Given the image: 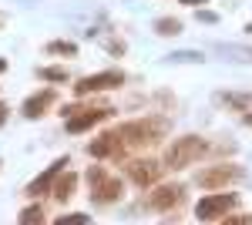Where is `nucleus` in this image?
Returning a JSON list of instances; mask_svg holds the SVG:
<instances>
[{
	"mask_svg": "<svg viewBox=\"0 0 252 225\" xmlns=\"http://www.w3.org/2000/svg\"><path fill=\"white\" fill-rule=\"evenodd\" d=\"M165 131H168V121H161V118H145V121L118 125V134H121L125 148H145V145H155Z\"/></svg>",
	"mask_w": 252,
	"mask_h": 225,
	"instance_id": "nucleus-1",
	"label": "nucleus"
},
{
	"mask_svg": "<svg viewBox=\"0 0 252 225\" xmlns=\"http://www.w3.org/2000/svg\"><path fill=\"white\" fill-rule=\"evenodd\" d=\"M205 151H209L205 138H198V134H185V138H178L175 145L165 148V165H168V168H189V165L198 161Z\"/></svg>",
	"mask_w": 252,
	"mask_h": 225,
	"instance_id": "nucleus-2",
	"label": "nucleus"
},
{
	"mask_svg": "<svg viewBox=\"0 0 252 225\" xmlns=\"http://www.w3.org/2000/svg\"><path fill=\"white\" fill-rule=\"evenodd\" d=\"M88 182H91V198H94V205H115L118 198H121V182L111 178L104 168H88Z\"/></svg>",
	"mask_w": 252,
	"mask_h": 225,
	"instance_id": "nucleus-3",
	"label": "nucleus"
},
{
	"mask_svg": "<svg viewBox=\"0 0 252 225\" xmlns=\"http://www.w3.org/2000/svg\"><path fill=\"white\" fill-rule=\"evenodd\" d=\"M235 205H239V195H209V198H202L195 205V219L215 222V219H225Z\"/></svg>",
	"mask_w": 252,
	"mask_h": 225,
	"instance_id": "nucleus-4",
	"label": "nucleus"
},
{
	"mask_svg": "<svg viewBox=\"0 0 252 225\" xmlns=\"http://www.w3.org/2000/svg\"><path fill=\"white\" fill-rule=\"evenodd\" d=\"M101 118H111V111H108L104 104H97V108H84V111L67 108V131L81 134V131H88V128H94Z\"/></svg>",
	"mask_w": 252,
	"mask_h": 225,
	"instance_id": "nucleus-5",
	"label": "nucleus"
},
{
	"mask_svg": "<svg viewBox=\"0 0 252 225\" xmlns=\"http://www.w3.org/2000/svg\"><path fill=\"white\" fill-rule=\"evenodd\" d=\"M125 81L121 71H104V74H91V77H81L78 84H74V91L84 97V94H97V91H111Z\"/></svg>",
	"mask_w": 252,
	"mask_h": 225,
	"instance_id": "nucleus-6",
	"label": "nucleus"
},
{
	"mask_svg": "<svg viewBox=\"0 0 252 225\" xmlns=\"http://www.w3.org/2000/svg\"><path fill=\"white\" fill-rule=\"evenodd\" d=\"M235 178H242V168H235V165H215V168L202 171L195 182L202 188H222V185H229V182H235Z\"/></svg>",
	"mask_w": 252,
	"mask_h": 225,
	"instance_id": "nucleus-7",
	"label": "nucleus"
},
{
	"mask_svg": "<svg viewBox=\"0 0 252 225\" xmlns=\"http://www.w3.org/2000/svg\"><path fill=\"white\" fill-rule=\"evenodd\" d=\"M88 151H91L94 158H108V155H121V151H125V141H121V134H118V128H111V131L97 134L94 141L88 145Z\"/></svg>",
	"mask_w": 252,
	"mask_h": 225,
	"instance_id": "nucleus-8",
	"label": "nucleus"
},
{
	"mask_svg": "<svg viewBox=\"0 0 252 225\" xmlns=\"http://www.w3.org/2000/svg\"><path fill=\"white\" fill-rule=\"evenodd\" d=\"M125 171H128V178L135 185H152V182H158V175H161V165L152 161V158H141V161H131Z\"/></svg>",
	"mask_w": 252,
	"mask_h": 225,
	"instance_id": "nucleus-9",
	"label": "nucleus"
},
{
	"mask_svg": "<svg viewBox=\"0 0 252 225\" xmlns=\"http://www.w3.org/2000/svg\"><path fill=\"white\" fill-rule=\"evenodd\" d=\"M182 195H185V188H182V185H165V188H158L155 195H152L148 205L158 208V212H168V208H175L178 202H182Z\"/></svg>",
	"mask_w": 252,
	"mask_h": 225,
	"instance_id": "nucleus-10",
	"label": "nucleus"
},
{
	"mask_svg": "<svg viewBox=\"0 0 252 225\" xmlns=\"http://www.w3.org/2000/svg\"><path fill=\"white\" fill-rule=\"evenodd\" d=\"M64 168H67V158H58V161H54L51 168L44 171V175H40L37 182H31V188H27V195H31V198H37V195H44L47 188L54 185V178H58V175H61Z\"/></svg>",
	"mask_w": 252,
	"mask_h": 225,
	"instance_id": "nucleus-11",
	"label": "nucleus"
},
{
	"mask_svg": "<svg viewBox=\"0 0 252 225\" xmlns=\"http://www.w3.org/2000/svg\"><path fill=\"white\" fill-rule=\"evenodd\" d=\"M51 104H54V91H37L34 97L24 101V118H40Z\"/></svg>",
	"mask_w": 252,
	"mask_h": 225,
	"instance_id": "nucleus-12",
	"label": "nucleus"
},
{
	"mask_svg": "<svg viewBox=\"0 0 252 225\" xmlns=\"http://www.w3.org/2000/svg\"><path fill=\"white\" fill-rule=\"evenodd\" d=\"M74 185H78V175H74V171H64V175H61V182L54 185V192H51V195H54L58 202H67V198L74 195Z\"/></svg>",
	"mask_w": 252,
	"mask_h": 225,
	"instance_id": "nucleus-13",
	"label": "nucleus"
},
{
	"mask_svg": "<svg viewBox=\"0 0 252 225\" xmlns=\"http://www.w3.org/2000/svg\"><path fill=\"white\" fill-rule=\"evenodd\" d=\"M155 31H158V34H178V31H182V24H178L175 17H168V20H155Z\"/></svg>",
	"mask_w": 252,
	"mask_h": 225,
	"instance_id": "nucleus-14",
	"label": "nucleus"
},
{
	"mask_svg": "<svg viewBox=\"0 0 252 225\" xmlns=\"http://www.w3.org/2000/svg\"><path fill=\"white\" fill-rule=\"evenodd\" d=\"M47 54H74V44H64V40H51L47 44Z\"/></svg>",
	"mask_w": 252,
	"mask_h": 225,
	"instance_id": "nucleus-15",
	"label": "nucleus"
},
{
	"mask_svg": "<svg viewBox=\"0 0 252 225\" xmlns=\"http://www.w3.org/2000/svg\"><path fill=\"white\" fill-rule=\"evenodd\" d=\"M40 219H44V212H40L37 205H31V208L20 212V222H24V225H27V222H40Z\"/></svg>",
	"mask_w": 252,
	"mask_h": 225,
	"instance_id": "nucleus-16",
	"label": "nucleus"
},
{
	"mask_svg": "<svg viewBox=\"0 0 252 225\" xmlns=\"http://www.w3.org/2000/svg\"><path fill=\"white\" fill-rule=\"evenodd\" d=\"M40 77H47V81H64V71H61V67H40Z\"/></svg>",
	"mask_w": 252,
	"mask_h": 225,
	"instance_id": "nucleus-17",
	"label": "nucleus"
},
{
	"mask_svg": "<svg viewBox=\"0 0 252 225\" xmlns=\"http://www.w3.org/2000/svg\"><path fill=\"white\" fill-rule=\"evenodd\" d=\"M3 121H7V104L0 101V125H3Z\"/></svg>",
	"mask_w": 252,
	"mask_h": 225,
	"instance_id": "nucleus-18",
	"label": "nucleus"
},
{
	"mask_svg": "<svg viewBox=\"0 0 252 225\" xmlns=\"http://www.w3.org/2000/svg\"><path fill=\"white\" fill-rule=\"evenodd\" d=\"M182 3H205V0H182Z\"/></svg>",
	"mask_w": 252,
	"mask_h": 225,
	"instance_id": "nucleus-19",
	"label": "nucleus"
},
{
	"mask_svg": "<svg viewBox=\"0 0 252 225\" xmlns=\"http://www.w3.org/2000/svg\"><path fill=\"white\" fill-rule=\"evenodd\" d=\"M0 71H7V61H0Z\"/></svg>",
	"mask_w": 252,
	"mask_h": 225,
	"instance_id": "nucleus-20",
	"label": "nucleus"
},
{
	"mask_svg": "<svg viewBox=\"0 0 252 225\" xmlns=\"http://www.w3.org/2000/svg\"><path fill=\"white\" fill-rule=\"evenodd\" d=\"M246 121H249V125H252V114H249V118H246Z\"/></svg>",
	"mask_w": 252,
	"mask_h": 225,
	"instance_id": "nucleus-21",
	"label": "nucleus"
}]
</instances>
